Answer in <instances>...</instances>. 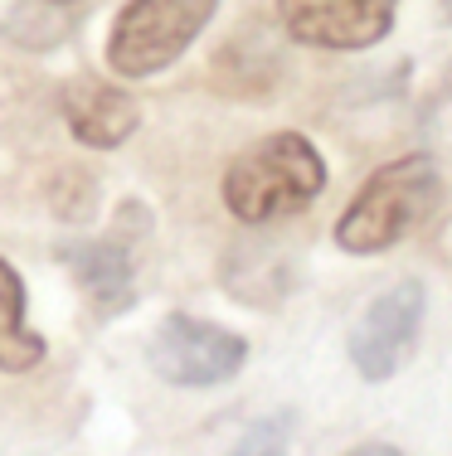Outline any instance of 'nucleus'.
Here are the masks:
<instances>
[{
    "instance_id": "13",
    "label": "nucleus",
    "mask_w": 452,
    "mask_h": 456,
    "mask_svg": "<svg viewBox=\"0 0 452 456\" xmlns=\"http://www.w3.org/2000/svg\"><path fill=\"white\" fill-rule=\"evenodd\" d=\"M59 5H63V0H59Z\"/></svg>"
},
{
    "instance_id": "7",
    "label": "nucleus",
    "mask_w": 452,
    "mask_h": 456,
    "mask_svg": "<svg viewBox=\"0 0 452 456\" xmlns=\"http://www.w3.org/2000/svg\"><path fill=\"white\" fill-rule=\"evenodd\" d=\"M59 112H63V122H69V132L78 136L83 146H93V151L122 146V141L136 132V122H142L136 97L122 93V88H112V83H103V78L63 83Z\"/></svg>"
},
{
    "instance_id": "2",
    "label": "nucleus",
    "mask_w": 452,
    "mask_h": 456,
    "mask_svg": "<svg viewBox=\"0 0 452 456\" xmlns=\"http://www.w3.org/2000/svg\"><path fill=\"white\" fill-rule=\"evenodd\" d=\"M438 194H443V180H438L433 156L390 160L355 190L346 214L336 219V243L355 257L390 253L408 228L438 204Z\"/></svg>"
},
{
    "instance_id": "1",
    "label": "nucleus",
    "mask_w": 452,
    "mask_h": 456,
    "mask_svg": "<svg viewBox=\"0 0 452 456\" xmlns=\"http://www.w3.org/2000/svg\"><path fill=\"white\" fill-rule=\"evenodd\" d=\"M326 190V160L301 132H277L253 141L224 170V204L239 224H273L297 214Z\"/></svg>"
},
{
    "instance_id": "10",
    "label": "nucleus",
    "mask_w": 452,
    "mask_h": 456,
    "mask_svg": "<svg viewBox=\"0 0 452 456\" xmlns=\"http://www.w3.org/2000/svg\"><path fill=\"white\" fill-rule=\"evenodd\" d=\"M287 437H292V418H287V412H273V418L249 422L229 456H287Z\"/></svg>"
},
{
    "instance_id": "3",
    "label": "nucleus",
    "mask_w": 452,
    "mask_h": 456,
    "mask_svg": "<svg viewBox=\"0 0 452 456\" xmlns=\"http://www.w3.org/2000/svg\"><path fill=\"white\" fill-rule=\"evenodd\" d=\"M219 0H132L107 39V63L122 78H151L170 69L214 20Z\"/></svg>"
},
{
    "instance_id": "6",
    "label": "nucleus",
    "mask_w": 452,
    "mask_h": 456,
    "mask_svg": "<svg viewBox=\"0 0 452 456\" xmlns=\"http://www.w3.org/2000/svg\"><path fill=\"white\" fill-rule=\"evenodd\" d=\"M399 0H277L283 29L311 49H370L394 29Z\"/></svg>"
},
{
    "instance_id": "4",
    "label": "nucleus",
    "mask_w": 452,
    "mask_h": 456,
    "mask_svg": "<svg viewBox=\"0 0 452 456\" xmlns=\"http://www.w3.org/2000/svg\"><path fill=\"white\" fill-rule=\"evenodd\" d=\"M146 360L176 388H214V384H229L249 364V340L214 321L176 311V316H166L156 325V335L146 345Z\"/></svg>"
},
{
    "instance_id": "5",
    "label": "nucleus",
    "mask_w": 452,
    "mask_h": 456,
    "mask_svg": "<svg viewBox=\"0 0 452 456\" xmlns=\"http://www.w3.org/2000/svg\"><path fill=\"white\" fill-rule=\"evenodd\" d=\"M423 311H428V291L423 281H394L390 291L365 306V316L350 330V364L360 379L384 384L414 360L418 335H423Z\"/></svg>"
},
{
    "instance_id": "8",
    "label": "nucleus",
    "mask_w": 452,
    "mask_h": 456,
    "mask_svg": "<svg viewBox=\"0 0 452 456\" xmlns=\"http://www.w3.org/2000/svg\"><path fill=\"white\" fill-rule=\"evenodd\" d=\"M63 263H69L73 281L83 287V297L98 306V316H117L136 301V281H132V253H127L117 238L103 243H73L63 248Z\"/></svg>"
},
{
    "instance_id": "12",
    "label": "nucleus",
    "mask_w": 452,
    "mask_h": 456,
    "mask_svg": "<svg viewBox=\"0 0 452 456\" xmlns=\"http://www.w3.org/2000/svg\"><path fill=\"white\" fill-rule=\"evenodd\" d=\"M448 5H452V0H448Z\"/></svg>"
},
{
    "instance_id": "11",
    "label": "nucleus",
    "mask_w": 452,
    "mask_h": 456,
    "mask_svg": "<svg viewBox=\"0 0 452 456\" xmlns=\"http://www.w3.org/2000/svg\"><path fill=\"white\" fill-rule=\"evenodd\" d=\"M346 456H404V452L390 447V442H360V447H350Z\"/></svg>"
},
{
    "instance_id": "9",
    "label": "nucleus",
    "mask_w": 452,
    "mask_h": 456,
    "mask_svg": "<svg viewBox=\"0 0 452 456\" xmlns=\"http://www.w3.org/2000/svg\"><path fill=\"white\" fill-rule=\"evenodd\" d=\"M45 354V335L25 321V277L0 257V374H29Z\"/></svg>"
}]
</instances>
